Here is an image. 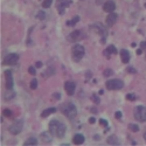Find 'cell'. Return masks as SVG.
<instances>
[{
    "label": "cell",
    "mask_w": 146,
    "mask_h": 146,
    "mask_svg": "<svg viewBox=\"0 0 146 146\" xmlns=\"http://www.w3.org/2000/svg\"><path fill=\"white\" fill-rule=\"evenodd\" d=\"M48 129H49V132L56 138H63L66 135V124H63L62 121L53 119L49 121V125H48Z\"/></svg>",
    "instance_id": "6da1fadb"
},
{
    "label": "cell",
    "mask_w": 146,
    "mask_h": 146,
    "mask_svg": "<svg viewBox=\"0 0 146 146\" xmlns=\"http://www.w3.org/2000/svg\"><path fill=\"white\" fill-rule=\"evenodd\" d=\"M61 112H62L66 117H68L69 119H72L76 115H77V109H76V106L72 104V103H64V104H62V106H61Z\"/></svg>",
    "instance_id": "7a4b0ae2"
},
{
    "label": "cell",
    "mask_w": 146,
    "mask_h": 146,
    "mask_svg": "<svg viewBox=\"0 0 146 146\" xmlns=\"http://www.w3.org/2000/svg\"><path fill=\"white\" fill-rule=\"evenodd\" d=\"M84 54H86V49H84V47L82 44H75L72 47L71 56H72V60H74L75 62H80V61L83 58Z\"/></svg>",
    "instance_id": "3957f363"
},
{
    "label": "cell",
    "mask_w": 146,
    "mask_h": 146,
    "mask_svg": "<svg viewBox=\"0 0 146 146\" xmlns=\"http://www.w3.org/2000/svg\"><path fill=\"white\" fill-rule=\"evenodd\" d=\"M124 87V82L120 81V80H109L106 82V88L109 90H120L121 88Z\"/></svg>",
    "instance_id": "277c9868"
},
{
    "label": "cell",
    "mask_w": 146,
    "mask_h": 146,
    "mask_svg": "<svg viewBox=\"0 0 146 146\" xmlns=\"http://www.w3.org/2000/svg\"><path fill=\"white\" fill-rule=\"evenodd\" d=\"M133 113H135V118L138 121H146V108L145 106H141V105L136 106Z\"/></svg>",
    "instance_id": "5b68a950"
},
{
    "label": "cell",
    "mask_w": 146,
    "mask_h": 146,
    "mask_svg": "<svg viewBox=\"0 0 146 146\" xmlns=\"http://www.w3.org/2000/svg\"><path fill=\"white\" fill-rule=\"evenodd\" d=\"M22 129H23V121L17 120L8 127V131L12 133V135H19V133L22 131Z\"/></svg>",
    "instance_id": "8992f818"
},
{
    "label": "cell",
    "mask_w": 146,
    "mask_h": 146,
    "mask_svg": "<svg viewBox=\"0 0 146 146\" xmlns=\"http://www.w3.org/2000/svg\"><path fill=\"white\" fill-rule=\"evenodd\" d=\"M71 4V0H57V4H56V8H57V12L58 14L63 15L64 14V11L68 6H70Z\"/></svg>",
    "instance_id": "52a82bcc"
},
{
    "label": "cell",
    "mask_w": 146,
    "mask_h": 146,
    "mask_svg": "<svg viewBox=\"0 0 146 146\" xmlns=\"http://www.w3.org/2000/svg\"><path fill=\"white\" fill-rule=\"evenodd\" d=\"M18 60H19L18 54H8L7 56H5V58L3 61V64L4 66H13L18 62Z\"/></svg>",
    "instance_id": "ba28073f"
},
{
    "label": "cell",
    "mask_w": 146,
    "mask_h": 146,
    "mask_svg": "<svg viewBox=\"0 0 146 146\" xmlns=\"http://www.w3.org/2000/svg\"><path fill=\"white\" fill-rule=\"evenodd\" d=\"M5 78H6V88L7 90H12L14 86V80H13V74L11 70H5Z\"/></svg>",
    "instance_id": "9c48e42d"
},
{
    "label": "cell",
    "mask_w": 146,
    "mask_h": 146,
    "mask_svg": "<svg viewBox=\"0 0 146 146\" xmlns=\"http://www.w3.org/2000/svg\"><path fill=\"white\" fill-rule=\"evenodd\" d=\"M64 89H66V92L69 96H72V95H74V92H75V90H76V84L72 81H68L64 84Z\"/></svg>",
    "instance_id": "30bf717a"
},
{
    "label": "cell",
    "mask_w": 146,
    "mask_h": 146,
    "mask_svg": "<svg viewBox=\"0 0 146 146\" xmlns=\"http://www.w3.org/2000/svg\"><path fill=\"white\" fill-rule=\"evenodd\" d=\"M117 19H118V15H117L116 13H113V12L109 13V15L106 17V25H108L109 27H112L115 23H116Z\"/></svg>",
    "instance_id": "8fae6325"
},
{
    "label": "cell",
    "mask_w": 146,
    "mask_h": 146,
    "mask_svg": "<svg viewBox=\"0 0 146 146\" xmlns=\"http://www.w3.org/2000/svg\"><path fill=\"white\" fill-rule=\"evenodd\" d=\"M115 8H116V4H115V1H112V0L105 1V4L103 5L104 12H108V13H111V12H113Z\"/></svg>",
    "instance_id": "7c38bea8"
},
{
    "label": "cell",
    "mask_w": 146,
    "mask_h": 146,
    "mask_svg": "<svg viewBox=\"0 0 146 146\" xmlns=\"http://www.w3.org/2000/svg\"><path fill=\"white\" fill-rule=\"evenodd\" d=\"M80 34H81V32H80V31H74V32H71V33L67 36V40H68L69 42H75V41H77V40H78Z\"/></svg>",
    "instance_id": "4fadbf2b"
},
{
    "label": "cell",
    "mask_w": 146,
    "mask_h": 146,
    "mask_svg": "<svg viewBox=\"0 0 146 146\" xmlns=\"http://www.w3.org/2000/svg\"><path fill=\"white\" fill-rule=\"evenodd\" d=\"M120 57H121V62L123 63H129L130 62V53L126 49L120 50Z\"/></svg>",
    "instance_id": "5bb4252c"
},
{
    "label": "cell",
    "mask_w": 146,
    "mask_h": 146,
    "mask_svg": "<svg viewBox=\"0 0 146 146\" xmlns=\"http://www.w3.org/2000/svg\"><path fill=\"white\" fill-rule=\"evenodd\" d=\"M84 140H86V138H84V136L81 135V133H77V135H75L74 138H72V143L75 145H82L84 143Z\"/></svg>",
    "instance_id": "9a60e30c"
},
{
    "label": "cell",
    "mask_w": 146,
    "mask_h": 146,
    "mask_svg": "<svg viewBox=\"0 0 146 146\" xmlns=\"http://www.w3.org/2000/svg\"><path fill=\"white\" fill-rule=\"evenodd\" d=\"M111 54H117V49H116V47L115 46H109L106 49H105V52H104V55L108 57V58H110V55Z\"/></svg>",
    "instance_id": "2e32d148"
},
{
    "label": "cell",
    "mask_w": 146,
    "mask_h": 146,
    "mask_svg": "<svg viewBox=\"0 0 146 146\" xmlns=\"http://www.w3.org/2000/svg\"><path fill=\"white\" fill-rule=\"evenodd\" d=\"M106 143H108L109 145H119V144H120L119 140H118V138H117L115 135H112V136L109 137L108 140H106Z\"/></svg>",
    "instance_id": "e0dca14e"
},
{
    "label": "cell",
    "mask_w": 146,
    "mask_h": 146,
    "mask_svg": "<svg viewBox=\"0 0 146 146\" xmlns=\"http://www.w3.org/2000/svg\"><path fill=\"white\" fill-rule=\"evenodd\" d=\"M50 133V132H49ZM49 133H48V132H43L42 133V135H41V140L43 141V143H46V144H49L50 141H52V137L49 136Z\"/></svg>",
    "instance_id": "ac0fdd59"
},
{
    "label": "cell",
    "mask_w": 146,
    "mask_h": 146,
    "mask_svg": "<svg viewBox=\"0 0 146 146\" xmlns=\"http://www.w3.org/2000/svg\"><path fill=\"white\" fill-rule=\"evenodd\" d=\"M54 112H56V109H55V108H48V109H46V110L42 112L41 116H42V117H47V116L54 113Z\"/></svg>",
    "instance_id": "d6986e66"
},
{
    "label": "cell",
    "mask_w": 146,
    "mask_h": 146,
    "mask_svg": "<svg viewBox=\"0 0 146 146\" xmlns=\"http://www.w3.org/2000/svg\"><path fill=\"white\" fill-rule=\"evenodd\" d=\"M23 144H25L26 146H28V145H38L39 144V141H38V139H36V138H34V137H32V138H28L25 143H23Z\"/></svg>",
    "instance_id": "ffe728a7"
},
{
    "label": "cell",
    "mask_w": 146,
    "mask_h": 146,
    "mask_svg": "<svg viewBox=\"0 0 146 146\" xmlns=\"http://www.w3.org/2000/svg\"><path fill=\"white\" fill-rule=\"evenodd\" d=\"M78 21H80V17H75V18L72 19V20L68 21V22H67V25H68V26H75Z\"/></svg>",
    "instance_id": "44dd1931"
},
{
    "label": "cell",
    "mask_w": 146,
    "mask_h": 146,
    "mask_svg": "<svg viewBox=\"0 0 146 146\" xmlns=\"http://www.w3.org/2000/svg\"><path fill=\"white\" fill-rule=\"evenodd\" d=\"M53 4V0H43V3H42V7L43 8H49Z\"/></svg>",
    "instance_id": "7402d4cb"
},
{
    "label": "cell",
    "mask_w": 146,
    "mask_h": 146,
    "mask_svg": "<svg viewBox=\"0 0 146 146\" xmlns=\"http://www.w3.org/2000/svg\"><path fill=\"white\" fill-rule=\"evenodd\" d=\"M36 88H38V80H36V78H33V80L31 81V89L35 90Z\"/></svg>",
    "instance_id": "603a6c76"
},
{
    "label": "cell",
    "mask_w": 146,
    "mask_h": 146,
    "mask_svg": "<svg viewBox=\"0 0 146 146\" xmlns=\"http://www.w3.org/2000/svg\"><path fill=\"white\" fill-rule=\"evenodd\" d=\"M129 129H130L131 131H133V132H138V131H139V127H138V125H136V124H129Z\"/></svg>",
    "instance_id": "cb8c5ba5"
},
{
    "label": "cell",
    "mask_w": 146,
    "mask_h": 146,
    "mask_svg": "<svg viewBox=\"0 0 146 146\" xmlns=\"http://www.w3.org/2000/svg\"><path fill=\"white\" fill-rule=\"evenodd\" d=\"M3 115H5L6 117H12V116H13V112H12L9 109H5V110L3 111Z\"/></svg>",
    "instance_id": "d4e9b609"
},
{
    "label": "cell",
    "mask_w": 146,
    "mask_h": 146,
    "mask_svg": "<svg viewBox=\"0 0 146 146\" xmlns=\"http://www.w3.org/2000/svg\"><path fill=\"white\" fill-rule=\"evenodd\" d=\"M14 96H15V92H12V94H5V100L6 101H8V100H11V98H14Z\"/></svg>",
    "instance_id": "484cf974"
},
{
    "label": "cell",
    "mask_w": 146,
    "mask_h": 146,
    "mask_svg": "<svg viewBox=\"0 0 146 146\" xmlns=\"http://www.w3.org/2000/svg\"><path fill=\"white\" fill-rule=\"evenodd\" d=\"M112 74H113V71H112L111 69H106V70L104 71V76H105V77H109V76H111Z\"/></svg>",
    "instance_id": "4316f807"
},
{
    "label": "cell",
    "mask_w": 146,
    "mask_h": 146,
    "mask_svg": "<svg viewBox=\"0 0 146 146\" xmlns=\"http://www.w3.org/2000/svg\"><path fill=\"white\" fill-rule=\"evenodd\" d=\"M126 98L129 101H135L136 100V95H133V94H127L126 95Z\"/></svg>",
    "instance_id": "83f0119b"
},
{
    "label": "cell",
    "mask_w": 146,
    "mask_h": 146,
    "mask_svg": "<svg viewBox=\"0 0 146 146\" xmlns=\"http://www.w3.org/2000/svg\"><path fill=\"white\" fill-rule=\"evenodd\" d=\"M38 18H39L40 20H43V19L46 18V14H44V12L40 11V12H39V13H38Z\"/></svg>",
    "instance_id": "f1b7e54d"
},
{
    "label": "cell",
    "mask_w": 146,
    "mask_h": 146,
    "mask_svg": "<svg viewBox=\"0 0 146 146\" xmlns=\"http://www.w3.org/2000/svg\"><path fill=\"white\" fill-rule=\"evenodd\" d=\"M91 100H92V102H94V103H96V104H98V103H100V98L97 97V95H92Z\"/></svg>",
    "instance_id": "f546056e"
},
{
    "label": "cell",
    "mask_w": 146,
    "mask_h": 146,
    "mask_svg": "<svg viewBox=\"0 0 146 146\" xmlns=\"http://www.w3.org/2000/svg\"><path fill=\"white\" fill-rule=\"evenodd\" d=\"M28 72H29L31 75H33V76H34V75L36 74V70H35V68H34V67H29V68H28Z\"/></svg>",
    "instance_id": "4dcf8cb0"
},
{
    "label": "cell",
    "mask_w": 146,
    "mask_h": 146,
    "mask_svg": "<svg viewBox=\"0 0 146 146\" xmlns=\"http://www.w3.org/2000/svg\"><path fill=\"white\" fill-rule=\"evenodd\" d=\"M100 123H101V125H103V126H108V121H106L105 119H100Z\"/></svg>",
    "instance_id": "1f68e13d"
},
{
    "label": "cell",
    "mask_w": 146,
    "mask_h": 146,
    "mask_svg": "<svg viewBox=\"0 0 146 146\" xmlns=\"http://www.w3.org/2000/svg\"><path fill=\"white\" fill-rule=\"evenodd\" d=\"M127 70H129V72H133V74H135V72H137V71H136V69L133 68V67H129V69H127Z\"/></svg>",
    "instance_id": "d6a6232c"
},
{
    "label": "cell",
    "mask_w": 146,
    "mask_h": 146,
    "mask_svg": "<svg viewBox=\"0 0 146 146\" xmlns=\"http://www.w3.org/2000/svg\"><path fill=\"white\" fill-rule=\"evenodd\" d=\"M54 98L55 100H60L61 98V95L60 94H54Z\"/></svg>",
    "instance_id": "836d02e7"
},
{
    "label": "cell",
    "mask_w": 146,
    "mask_h": 146,
    "mask_svg": "<svg viewBox=\"0 0 146 146\" xmlns=\"http://www.w3.org/2000/svg\"><path fill=\"white\" fill-rule=\"evenodd\" d=\"M116 117H117V118H120V117H121V112H120V111H117V112H116Z\"/></svg>",
    "instance_id": "e575fe53"
},
{
    "label": "cell",
    "mask_w": 146,
    "mask_h": 146,
    "mask_svg": "<svg viewBox=\"0 0 146 146\" xmlns=\"http://www.w3.org/2000/svg\"><path fill=\"white\" fill-rule=\"evenodd\" d=\"M89 121H90V123H91V124H94V123H95V121H96V119H95L94 117H91V118L89 119Z\"/></svg>",
    "instance_id": "d590c367"
},
{
    "label": "cell",
    "mask_w": 146,
    "mask_h": 146,
    "mask_svg": "<svg viewBox=\"0 0 146 146\" xmlns=\"http://www.w3.org/2000/svg\"><path fill=\"white\" fill-rule=\"evenodd\" d=\"M36 67H38V68H41V67H42V62H36Z\"/></svg>",
    "instance_id": "8d00e7d4"
},
{
    "label": "cell",
    "mask_w": 146,
    "mask_h": 146,
    "mask_svg": "<svg viewBox=\"0 0 146 146\" xmlns=\"http://www.w3.org/2000/svg\"><path fill=\"white\" fill-rule=\"evenodd\" d=\"M141 52H143V49H138V50H137V54H138V55H140V54H141Z\"/></svg>",
    "instance_id": "74e56055"
},
{
    "label": "cell",
    "mask_w": 146,
    "mask_h": 146,
    "mask_svg": "<svg viewBox=\"0 0 146 146\" xmlns=\"http://www.w3.org/2000/svg\"><path fill=\"white\" fill-rule=\"evenodd\" d=\"M144 139L146 140V131H145V133H144Z\"/></svg>",
    "instance_id": "f35d334b"
},
{
    "label": "cell",
    "mask_w": 146,
    "mask_h": 146,
    "mask_svg": "<svg viewBox=\"0 0 146 146\" xmlns=\"http://www.w3.org/2000/svg\"><path fill=\"white\" fill-rule=\"evenodd\" d=\"M145 7H146V4H145Z\"/></svg>",
    "instance_id": "ab89813d"
},
{
    "label": "cell",
    "mask_w": 146,
    "mask_h": 146,
    "mask_svg": "<svg viewBox=\"0 0 146 146\" xmlns=\"http://www.w3.org/2000/svg\"><path fill=\"white\" fill-rule=\"evenodd\" d=\"M145 57H146V56H145Z\"/></svg>",
    "instance_id": "60d3db41"
}]
</instances>
